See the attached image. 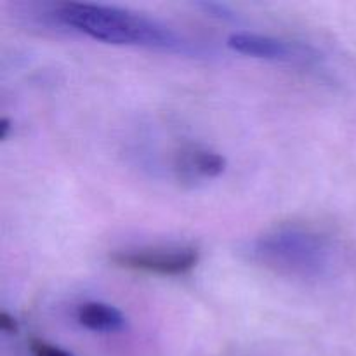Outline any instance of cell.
I'll list each match as a JSON object with an SVG mask.
<instances>
[{"mask_svg":"<svg viewBox=\"0 0 356 356\" xmlns=\"http://www.w3.org/2000/svg\"><path fill=\"white\" fill-rule=\"evenodd\" d=\"M228 47L240 54L257 59L282 63H313L320 58L313 47L299 42L282 40L271 35L250 33V31H236L228 37Z\"/></svg>","mask_w":356,"mask_h":356,"instance_id":"obj_4","label":"cell"},{"mask_svg":"<svg viewBox=\"0 0 356 356\" xmlns=\"http://www.w3.org/2000/svg\"><path fill=\"white\" fill-rule=\"evenodd\" d=\"M54 14L65 26L104 44L160 49L181 54L197 52L190 40L167 24L117 6L66 2L58 6Z\"/></svg>","mask_w":356,"mask_h":356,"instance_id":"obj_1","label":"cell"},{"mask_svg":"<svg viewBox=\"0 0 356 356\" xmlns=\"http://www.w3.org/2000/svg\"><path fill=\"white\" fill-rule=\"evenodd\" d=\"M200 7L205 10V13L211 14V16L232 17V10H229L226 6H222V3H218V2H204V3H200Z\"/></svg>","mask_w":356,"mask_h":356,"instance_id":"obj_8","label":"cell"},{"mask_svg":"<svg viewBox=\"0 0 356 356\" xmlns=\"http://www.w3.org/2000/svg\"><path fill=\"white\" fill-rule=\"evenodd\" d=\"M30 350L33 356H73L70 351L61 350V348L54 346V344H49L40 339H31Z\"/></svg>","mask_w":356,"mask_h":356,"instance_id":"obj_7","label":"cell"},{"mask_svg":"<svg viewBox=\"0 0 356 356\" xmlns=\"http://www.w3.org/2000/svg\"><path fill=\"white\" fill-rule=\"evenodd\" d=\"M0 329H2L3 334H17L19 327H17V322L9 313L2 312L0 313Z\"/></svg>","mask_w":356,"mask_h":356,"instance_id":"obj_9","label":"cell"},{"mask_svg":"<svg viewBox=\"0 0 356 356\" xmlns=\"http://www.w3.org/2000/svg\"><path fill=\"white\" fill-rule=\"evenodd\" d=\"M9 129H10V120L9 118H2V139H7Z\"/></svg>","mask_w":356,"mask_h":356,"instance_id":"obj_10","label":"cell"},{"mask_svg":"<svg viewBox=\"0 0 356 356\" xmlns=\"http://www.w3.org/2000/svg\"><path fill=\"white\" fill-rule=\"evenodd\" d=\"M111 261L127 270L156 275H183L197 266L200 252L195 247L120 250L111 256Z\"/></svg>","mask_w":356,"mask_h":356,"instance_id":"obj_3","label":"cell"},{"mask_svg":"<svg viewBox=\"0 0 356 356\" xmlns=\"http://www.w3.org/2000/svg\"><path fill=\"white\" fill-rule=\"evenodd\" d=\"M177 170L184 181H195V177H218L226 170V159L212 149L191 148L181 153Z\"/></svg>","mask_w":356,"mask_h":356,"instance_id":"obj_6","label":"cell"},{"mask_svg":"<svg viewBox=\"0 0 356 356\" xmlns=\"http://www.w3.org/2000/svg\"><path fill=\"white\" fill-rule=\"evenodd\" d=\"M249 257L266 270L299 280H320L330 273L336 249L329 236L308 228L285 226L257 236Z\"/></svg>","mask_w":356,"mask_h":356,"instance_id":"obj_2","label":"cell"},{"mask_svg":"<svg viewBox=\"0 0 356 356\" xmlns=\"http://www.w3.org/2000/svg\"><path fill=\"white\" fill-rule=\"evenodd\" d=\"M76 320L83 329L97 334H117L127 329V318L124 313L106 302H83L76 309Z\"/></svg>","mask_w":356,"mask_h":356,"instance_id":"obj_5","label":"cell"}]
</instances>
